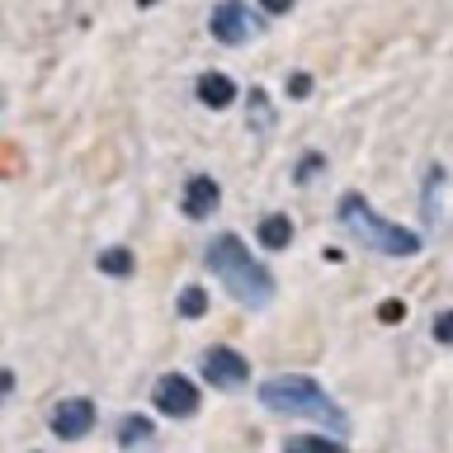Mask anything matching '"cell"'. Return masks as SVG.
Returning <instances> with one entry per match:
<instances>
[{
  "label": "cell",
  "mask_w": 453,
  "mask_h": 453,
  "mask_svg": "<svg viewBox=\"0 0 453 453\" xmlns=\"http://www.w3.org/2000/svg\"><path fill=\"white\" fill-rule=\"evenodd\" d=\"M99 269H104V274H113V279H127V274H133V250H104V255H99Z\"/></svg>",
  "instance_id": "cell-14"
},
{
  "label": "cell",
  "mask_w": 453,
  "mask_h": 453,
  "mask_svg": "<svg viewBox=\"0 0 453 453\" xmlns=\"http://www.w3.org/2000/svg\"><path fill=\"white\" fill-rule=\"evenodd\" d=\"M260 241H265V250H288L293 246V222L283 218V212H269V218H260Z\"/></svg>",
  "instance_id": "cell-11"
},
{
  "label": "cell",
  "mask_w": 453,
  "mask_h": 453,
  "mask_svg": "<svg viewBox=\"0 0 453 453\" xmlns=\"http://www.w3.org/2000/svg\"><path fill=\"white\" fill-rule=\"evenodd\" d=\"M10 392H14V373H10V368H0V402H5Z\"/></svg>",
  "instance_id": "cell-22"
},
{
  "label": "cell",
  "mask_w": 453,
  "mask_h": 453,
  "mask_svg": "<svg viewBox=\"0 0 453 453\" xmlns=\"http://www.w3.org/2000/svg\"><path fill=\"white\" fill-rule=\"evenodd\" d=\"M335 218H340V226H345L354 241H359V246L378 250V255H416L420 250V236L411 232V226H396L388 218H378V212L364 203V194H345V198H340Z\"/></svg>",
  "instance_id": "cell-3"
},
{
  "label": "cell",
  "mask_w": 453,
  "mask_h": 453,
  "mask_svg": "<svg viewBox=\"0 0 453 453\" xmlns=\"http://www.w3.org/2000/svg\"><path fill=\"white\" fill-rule=\"evenodd\" d=\"M218 203H222V189H218V180L212 175H194L189 184H184V212H189V218H212V212H218Z\"/></svg>",
  "instance_id": "cell-8"
},
{
  "label": "cell",
  "mask_w": 453,
  "mask_h": 453,
  "mask_svg": "<svg viewBox=\"0 0 453 453\" xmlns=\"http://www.w3.org/2000/svg\"><path fill=\"white\" fill-rule=\"evenodd\" d=\"M208 269L226 283V293L246 307H265L269 297H274V274H269V269L246 250V241L232 236V232L208 241Z\"/></svg>",
  "instance_id": "cell-1"
},
{
  "label": "cell",
  "mask_w": 453,
  "mask_h": 453,
  "mask_svg": "<svg viewBox=\"0 0 453 453\" xmlns=\"http://www.w3.org/2000/svg\"><path fill=\"white\" fill-rule=\"evenodd\" d=\"M137 5H147V10H151V5H161V0H137Z\"/></svg>",
  "instance_id": "cell-23"
},
{
  "label": "cell",
  "mask_w": 453,
  "mask_h": 453,
  "mask_svg": "<svg viewBox=\"0 0 453 453\" xmlns=\"http://www.w3.org/2000/svg\"><path fill=\"white\" fill-rule=\"evenodd\" d=\"M283 453H345V444H335V439H321V434H297L283 444Z\"/></svg>",
  "instance_id": "cell-12"
},
{
  "label": "cell",
  "mask_w": 453,
  "mask_h": 453,
  "mask_svg": "<svg viewBox=\"0 0 453 453\" xmlns=\"http://www.w3.org/2000/svg\"><path fill=\"white\" fill-rule=\"evenodd\" d=\"M311 175H321V156H307V161H297V170H293L297 184H307Z\"/></svg>",
  "instance_id": "cell-17"
},
{
  "label": "cell",
  "mask_w": 453,
  "mask_h": 453,
  "mask_svg": "<svg viewBox=\"0 0 453 453\" xmlns=\"http://www.w3.org/2000/svg\"><path fill=\"white\" fill-rule=\"evenodd\" d=\"M208 311V293L203 288H184L180 293V317H203Z\"/></svg>",
  "instance_id": "cell-15"
},
{
  "label": "cell",
  "mask_w": 453,
  "mask_h": 453,
  "mask_svg": "<svg viewBox=\"0 0 453 453\" xmlns=\"http://www.w3.org/2000/svg\"><path fill=\"white\" fill-rule=\"evenodd\" d=\"M156 411H161V416H175V420H189L198 411V388L184 373H165L156 382Z\"/></svg>",
  "instance_id": "cell-5"
},
{
  "label": "cell",
  "mask_w": 453,
  "mask_h": 453,
  "mask_svg": "<svg viewBox=\"0 0 453 453\" xmlns=\"http://www.w3.org/2000/svg\"><path fill=\"white\" fill-rule=\"evenodd\" d=\"M250 113H255V127L269 123V99H265V90H250Z\"/></svg>",
  "instance_id": "cell-18"
},
{
  "label": "cell",
  "mask_w": 453,
  "mask_h": 453,
  "mask_svg": "<svg viewBox=\"0 0 453 453\" xmlns=\"http://www.w3.org/2000/svg\"><path fill=\"white\" fill-rule=\"evenodd\" d=\"M260 10H265V14H288L293 0H260Z\"/></svg>",
  "instance_id": "cell-20"
},
{
  "label": "cell",
  "mask_w": 453,
  "mask_h": 453,
  "mask_svg": "<svg viewBox=\"0 0 453 453\" xmlns=\"http://www.w3.org/2000/svg\"><path fill=\"white\" fill-rule=\"evenodd\" d=\"M260 406L274 411V416H307V420L331 425V430H345V411L326 396V388L317 378H303V373L269 378L260 388Z\"/></svg>",
  "instance_id": "cell-2"
},
{
  "label": "cell",
  "mask_w": 453,
  "mask_h": 453,
  "mask_svg": "<svg viewBox=\"0 0 453 453\" xmlns=\"http://www.w3.org/2000/svg\"><path fill=\"white\" fill-rule=\"evenodd\" d=\"M119 444H123V453H142V449H151V444H156L151 420H147V416H123V425H119Z\"/></svg>",
  "instance_id": "cell-10"
},
{
  "label": "cell",
  "mask_w": 453,
  "mask_h": 453,
  "mask_svg": "<svg viewBox=\"0 0 453 453\" xmlns=\"http://www.w3.org/2000/svg\"><path fill=\"white\" fill-rule=\"evenodd\" d=\"M288 95H293V99H303V95H311V76H303V71H297V76L288 81Z\"/></svg>",
  "instance_id": "cell-19"
},
{
  "label": "cell",
  "mask_w": 453,
  "mask_h": 453,
  "mask_svg": "<svg viewBox=\"0 0 453 453\" xmlns=\"http://www.w3.org/2000/svg\"><path fill=\"white\" fill-rule=\"evenodd\" d=\"M203 378L212 382V388H222V392H241V388H246V378H250V364L241 359L236 349L218 345V349L203 354Z\"/></svg>",
  "instance_id": "cell-4"
},
{
  "label": "cell",
  "mask_w": 453,
  "mask_h": 453,
  "mask_svg": "<svg viewBox=\"0 0 453 453\" xmlns=\"http://www.w3.org/2000/svg\"><path fill=\"white\" fill-rule=\"evenodd\" d=\"M430 335L439 340V345H453V311H439L434 326H430Z\"/></svg>",
  "instance_id": "cell-16"
},
{
  "label": "cell",
  "mask_w": 453,
  "mask_h": 453,
  "mask_svg": "<svg viewBox=\"0 0 453 453\" xmlns=\"http://www.w3.org/2000/svg\"><path fill=\"white\" fill-rule=\"evenodd\" d=\"M255 14L241 5V0H222L218 10H212V19H208V28H212V38L218 42H246L250 34H255Z\"/></svg>",
  "instance_id": "cell-7"
},
{
  "label": "cell",
  "mask_w": 453,
  "mask_h": 453,
  "mask_svg": "<svg viewBox=\"0 0 453 453\" xmlns=\"http://www.w3.org/2000/svg\"><path fill=\"white\" fill-rule=\"evenodd\" d=\"M95 430V402L90 396H71V402H62L52 411V434L66 439V444H76V439H85Z\"/></svg>",
  "instance_id": "cell-6"
},
{
  "label": "cell",
  "mask_w": 453,
  "mask_h": 453,
  "mask_svg": "<svg viewBox=\"0 0 453 453\" xmlns=\"http://www.w3.org/2000/svg\"><path fill=\"white\" fill-rule=\"evenodd\" d=\"M439 194H444V170H430V180H425V218H430V226H439Z\"/></svg>",
  "instance_id": "cell-13"
},
{
  "label": "cell",
  "mask_w": 453,
  "mask_h": 453,
  "mask_svg": "<svg viewBox=\"0 0 453 453\" xmlns=\"http://www.w3.org/2000/svg\"><path fill=\"white\" fill-rule=\"evenodd\" d=\"M402 317H406L402 303H382V321H402Z\"/></svg>",
  "instance_id": "cell-21"
},
{
  "label": "cell",
  "mask_w": 453,
  "mask_h": 453,
  "mask_svg": "<svg viewBox=\"0 0 453 453\" xmlns=\"http://www.w3.org/2000/svg\"><path fill=\"white\" fill-rule=\"evenodd\" d=\"M232 99H236L232 76H222V71H203V76H198V104H208V109H226Z\"/></svg>",
  "instance_id": "cell-9"
}]
</instances>
